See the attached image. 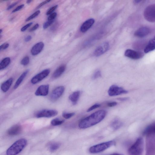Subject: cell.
Wrapping results in <instances>:
<instances>
[{
  "label": "cell",
  "mask_w": 155,
  "mask_h": 155,
  "mask_svg": "<svg viewBox=\"0 0 155 155\" xmlns=\"http://www.w3.org/2000/svg\"><path fill=\"white\" fill-rule=\"evenodd\" d=\"M117 104V103L116 102H111L108 103L107 105L109 107L114 106Z\"/></svg>",
  "instance_id": "obj_39"
},
{
  "label": "cell",
  "mask_w": 155,
  "mask_h": 155,
  "mask_svg": "<svg viewBox=\"0 0 155 155\" xmlns=\"http://www.w3.org/2000/svg\"><path fill=\"white\" fill-rule=\"evenodd\" d=\"M3 32V30L2 29H1V30H0V33H1V34L2 33V32Z\"/></svg>",
  "instance_id": "obj_47"
},
{
  "label": "cell",
  "mask_w": 155,
  "mask_h": 155,
  "mask_svg": "<svg viewBox=\"0 0 155 155\" xmlns=\"http://www.w3.org/2000/svg\"><path fill=\"white\" fill-rule=\"evenodd\" d=\"M66 66L64 65H62L58 67L54 73L53 77L54 78H57L60 77L65 71Z\"/></svg>",
  "instance_id": "obj_20"
},
{
  "label": "cell",
  "mask_w": 155,
  "mask_h": 155,
  "mask_svg": "<svg viewBox=\"0 0 155 155\" xmlns=\"http://www.w3.org/2000/svg\"><path fill=\"white\" fill-rule=\"evenodd\" d=\"M27 144V141L24 138L17 140L7 150V155H17L23 150Z\"/></svg>",
  "instance_id": "obj_2"
},
{
  "label": "cell",
  "mask_w": 155,
  "mask_h": 155,
  "mask_svg": "<svg viewBox=\"0 0 155 155\" xmlns=\"http://www.w3.org/2000/svg\"><path fill=\"white\" fill-rule=\"evenodd\" d=\"M144 148V141L143 138H138L129 149V152L131 155H140Z\"/></svg>",
  "instance_id": "obj_4"
},
{
  "label": "cell",
  "mask_w": 155,
  "mask_h": 155,
  "mask_svg": "<svg viewBox=\"0 0 155 155\" xmlns=\"http://www.w3.org/2000/svg\"><path fill=\"white\" fill-rule=\"evenodd\" d=\"M150 29L147 27H142L137 30L134 35L139 38H143L148 35L150 33Z\"/></svg>",
  "instance_id": "obj_13"
},
{
  "label": "cell",
  "mask_w": 155,
  "mask_h": 155,
  "mask_svg": "<svg viewBox=\"0 0 155 155\" xmlns=\"http://www.w3.org/2000/svg\"><path fill=\"white\" fill-rule=\"evenodd\" d=\"M29 72V70H27L24 72L20 76L14 85V89H17L18 87L25 79L26 76L27 75Z\"/></svg>",
  "instance_id": "obj_21"
},
{
  "label": "cell",
  "mask_w": 155,
  "mask_h": 155,
  "mask_svg": "<svg viewBox=\"0 0 155 155\" xmlns=\"http://www.w3.org/2000/svg\"><path fill=\"white\" fill-rule=\"evenodd\" d=\"M50 72L49 69L45 70L36 75L31 79V83L35 84L42 81L48 75Z\"/></svg>",
  "instance_id": "obj_8"
},
{
  "label": "cell",
  "mask_w": 155,
  "mask_h": 155,
  "mask_svg": "<svg viewBox=\"0 0 155 155\" xmlns=\"http://www.w3.org/2000/svg\"><path fill=\"white\" fill-rule=\"evenodd\" d=\"M118 99L121 101H125L127 99L126 98H120Z\"/></svg>",
  "instance_id": "obj_43"
},
{
  "label": "cell",
  "mask_w": 155,
  "mask_h": 155,
  "mask_svg": "<svg viewBox=\"0 0 155 155\" xmlns=\"http://www.w3.org/2000/svg\"><path fill=\"white\" fill-rule=\"evenodd\" d=\"M24 6V4H22L20 6H19L17 7L16 8L14 9L12 11V13H14L17 12L18 11H19L21 9H22Z\"/></svg>",
  "instance_id": "obj_37"
},
{
  "label": "cell",
  "mask_w": 155,
  "mask_h": 155,
  "mask_svg": "<svg viewBox=\"0 0 155 155\" xmlns=\"http://www.w3.org/2000/svg\"><path fill=\"white\" fill-rule=\"evenodd\" d=\"M50 1H49V0H47V1H43L38 6L36 7V9H38L39 8H40L41 7L46 4L48 3H49Z\"/></svg>",
  "instance_id": "obj_38"
},
{
  "label": "cell",
  "mask_w": 155,
  "mask_h": 155,
  "mask_svg": "<svg viewBox=\"0 0 155 155\" xmlns=\"http://www.w3.org/2000/svg\"><path fill=\"white\" fill-rule=\"evenodd\" d=\"M12 78H10L4 83L1 85V89L4 93L7 92L9 89L12 82Z\"/></svg>",
  "instance_id": "obj_18"
},
{
  "label": "cell",
  "mask_w": 155,
  "mask_h": 155,
  "mask_svg": "<svg viewBox=\"0 0 155 155\" xmlns=\"http://www.w3.org/2000/svg\"><path fill=\"white\" fill-rule=\"evenodd\" d=\"M54 22V20L48 21L45 22L43 25V28L44 29H47Z\"/></svg>",
  "instance_id": "obj_29"
},
{
  "label": "cell",
  "mask_w": 155,
  "mask_h": 155,
  "mask_svg": "<svg viewBox=\"0 0 155 155\" xmlns=\"http://www.w3.org/2000/svg\"><path fill=\"white\" fill-rule=\"evenodd\" d=\"M95 22V20L93 19H90L85 21L82 25L80 30L83 33L86 32L91 28Z\"/></svg>",
  "instance_id": "obj_15"
},
{
  "label": "cell",
  "mask_w": 155,
  "mask_h": 155,
  "mask_svg": "<svg viewBox=\"0 0 155 155\" xmlns=\"http://www.w3.org/2000/svg\"><path fill=\"white\" fill-rule=\"evenodd\" d=\"M100 106H101V105L99 104H96L93 106L91 107H90V108H89L88 109L87 112H91L96 108L99 107Z\"/></svg>",
  "instance_id": "obj_34"
},
{
  "label": "cell",
  "mask_w": 155,
  "mask_h": 155,
  "mask_svg": "<svg viewBox=\"0 0 155 155\" xmlns=\"http://www.w3.org/2000/svg\"><path fill=\"white\" fill-rule=\"evenodd\" d=\"M58 6L56 5L51 8L47 12L46 15H50L53 13V12L57 8Z\"/></svg>",
  "instance_id": "obj_31"
},
{
  "label": "cell",
  "mask_w": 155,
  "mask_h": 155,
  "mask_svg": "<svg viewBox=\"0 0 155 155\" xmlns=\"http://www.w3.org/2000/svg\"><path fill=\"white\" fill-rule=\"evenodd\" d=\"M49 86L48 85H43L39 87L35 93L37 96H46L49 92Z\"/></svg>",
  "instance_id": "obj_12"
},
{
  "label": "cell",
  "mask_w": 155,
  "mask_h": 155,
  "mask_svg": "<svg viewBox=\"0 0 155 155\" xmlns=\"http://www.w3.org/2000/svg\"><path fill=\"white\" fill-rule=\"evenodd\" d=\"M32 1H30V0H29V1H27V3L28 4H30L31 2H32Z\"/></svg>",
  "instance_id": "obj_45"
},
{
  "label": "cell",
  "mask_w": 155,
  "mask_h": 155,
  "mask_svg": "<svg viewBox=\"0 0 155 155\" xmlns=\"http://www.w3.org/2000/svg\"><path fill=\"white\" fill-rule=\"evenodd\" d=\"M30 62L29 57L28 56L25 57L21 61V64L22 65L25 66L28 65Z\"/></svg>",
  "instance_id": "obj_27"
},
{
  "label": "cell",
  "mask_w": 155,
  "mask_h": 155,
  "mask_svg": "<svg viewBox=\"0 0 155 155\" xmlns=\"http://www.w3.org/2000/svg\"><path fill=\"white\" fill-rule=\"evenodd\" d=\"M57 14L56 12L53 13L49 15V16L48 18V21L54 20L56 17Z\"/></svg>",
  "instance_id": "obj_33"
},
{
  "label": "cell",
  "mask_w": 155,
  "mask_h": 155,
  "mask_svg": "<svg viewBox=\"0 0 155 155\" xmlns=\"http://www.w3.org/2000/svg\"><path fill=\"white\" fill-rule=\"evenodd\" d=\"M75 114V113H68L64 112L62 114V116L66 119H69L72 117Z\"/></svg>",
  "instance_id": "obj_28"
},
{
  "label": "cell",
  "mask_w": 155,
  "mask_h": 155,
  "mask_svg": "<svg viewBox=\"0 0 155 155\" xmlns=\"http://www.w3.org/2000/svg\"><path fill=\"white\" fill-rule=\"evenodd\" d=\"M44 46L43 42L38 43L35 45L32 48L31 53L33 56H36L40 54L42 51Z\"/></svg>",
  "instance_id": "obj_14"
},
{
  "label": "cell",
  "mask_w": 155,
  "mask_h": 155,
  "mask_svg": "<svg viewBox=\"0 0 155 155\" xmlns=\"http://www.w3.org/2000/svg\"><path fill=\"white\" fill-rule=\"evenodd\" d=\"M22 131L21 126L16 125L12 126L8 131V134L11 136H14L19 134Z\"/></svg>",
  "instance_id": "obj_16"
},
{
  "label": "cell",
  "mask_w": 155,
  "mask_h": 155,
  "mask_svg": "<svg viewBox=\"0 0 155 155\" xmlns=\"http://www.w3.org/2000/svg\"><path fill=\"white\" fill-rule=\"evenodd\" d=\"M33 24L32 22H31L26 25L23 26L21 29V32H23L26 30Z\"/></svg>",
  "instance_id": "obj_32"
},
{
  "label": "cell",
  "mask_w": 155,
  "mask_h": 155,
  "mask_svg": "<svg viewBox=\"0 0 155 155\" xmlns=\"http://www.w3.org/2000/svg\"><path fill=\"white\" fill-rule=\"evenodd\" d=\"M58 113V112L56 110L44 109L37 112L35 116L37 118H50L56 116Z\"/></svg>",
  "instance_id": "obj_6"
},
{
  "label": "cell",
  "mask_w": 155,
  "mask_h": 155,
  "mask_svg": "<svg viewBox=\"0 0 155 155\" xmlns=\"http://www.w3.org/2000/svg\"><path fill=\"white\" fill-rule=\"evenodd\" d=\"M110 155H123L120 154H117V153H115V154H113Z\"/></svg>",
  "instance_id": "obj_44"
},
{
  "label": "cell",
  "mask_w": 155,
  "mask_h": 155,
  "mask_svg": "<svg viewBox=\"0 0 155 155\" xmlns=\"http://www.w3.org/2000/svg\"><path fill=\"white\" fill-rule=\"evenodd\" d=\"M153 134H155V124L154 125V132H153Z\"/></svg>",
  "instance_id": "obj_46"
},
{
  "label": "cell",
  "mask_w": 155,
  "mask_h": 155,
  "mask_svg": "<svg viewBox=\"0 0 155 155\" xmlns=\"http://www.w3.org/2000/svg\"><path fill=\"white\" fill-rule=\"evenodd\" d=\"M9 46V44L8 43H4L0 46V50L1 51L7 49L8 48Z\"/></svg>",
  "instance_id": "obj_35"
},
{
  "label": "cell",
  "mask_w": 155,
  "mask_h": 155,
  "mask_svg": "<svg viewBox=\"0 0 155 155\" xmlns=\"http://www.w3.org/2000/svg\"><path fill=\"white\" fill-rule=\"evenodd\" d=\"M142 1H134L135 3V4H138L141 2Z\"/></svg>",
  "instance_id": "obj_42"
},
{
  "label": "cell",
  "mask_w": 155,
  "mask_h": 155,
  "mask_svg": "<svg viewBox=\"0 0 155 155\" xmlns=\"http://www.w3.org/2000/svg\"><path fill=\"white\" fill-rule=\"evenodd\" d=\"M144 16L147 21L151 22H155V4L148 6L145 9Z\"/></svg>",
  "instance_id": "obj_5"
},
{
  "label": "cell",
  "mask_w": 155,
  "mask_h": 155,
  "mask_svg": "<svg viewBox=\"0 0 155 155\" xmlns=\"http://www.w3.org/2000/svg\"><path fill=\"white\" fill-rule=\"evenodd\" d=\"M101 76V73L100 71L97 70L94 74L92 79L93 80L96 79Z\"/></svg>",
  "instance_id": "obj_30"
},
{
  "label": "cell",
  "mask_w": 155,
  "mask_h": 155,
  "mask_svg": "<svg viewBox=\"0 0 155 155\" xmlns=\"http://www.w3.org/2000/svg\"><path fill=\"white\" fill-rule=\"evenodd\" d=\"M106 114V111L104 110L97 111L81 120L79 123V127L83 129L95 125L105 118Z\"/></svg>",
  "instance_id": "obj_1"
},
{
  "label": "cell",
  "mask_w": 155,
  "mask_h": 155,
  "mask_svg": "<svg viewBox=\"0 0 155 155\" xmlns=\"http://www.w3.org/2000/svg\"><path fill=\"white\" fill-rule=\"evenodd\" d=\"M64 88L59 86L55 88L51 94L50 98L51 101H57L63 94L64 91Z\"/></svg>",
  "instance_id": "obj_9"
},
{
  "label": "cell",
  "mask_w": 155,
  "mask_h": 155,
  "mask_svg": "<svg viewBox=\"0 0 155 155\" xmlns=\"http://www.w3.org/2000/svg\"><path fill=\"white\" fill-rule=\"evenodd\" d=\"M115 144V142L114 141L104 142L91 147L89 148V151L92 154L101 153L114 145Z\"/></svg>",
  "instance_id": "obj_3"
},
{
  "label": "cell",
  "mask_w": 155,
  "mask_h": 155,
  "mask_svg": "<svg viewBox=\"0 0 155 155\" xmlns=\"http://www.w3.org/2000/svg\"><path fill=\"white\" fill-rule=\"evenodd\" d=\"M11 62L9 57H6L3 59L0 63V70H4L7 67Z\"/></svg>",
  "instance_id": "obj_22"
},
{
  "label": "cell",
  "mask_w": 155,
  "mask_h": 155,
  "mask_svg": "<svg viewBox=\"0 0 155 155\" xmlns=\"http://www.w3.org/2000/svg\"><path fill=\"white\" fill-rule=\"evenodd\" d=\"M41 13V11L39 10H38L35 12L34 13L31 15L30 16L28 17L25 21L26 22L29 21L35 18L39 15Z\"/></svg>",
  "instance_id": "obj_26"
},
{
  "label": "cell",
  "mask_w": 155,
  "mask_h": 155,
  "mask_svg": "<svg viewBox=\"0 0 155 155\" xmlns=\"http://www.w3.org/2000/svg\"><path fill=\"white\" fill-rule=\"evenodd\" d=\"M32 38V37L31 35H28L25 38V42H28L31 40Z\"/></svg>",
  "instance_id": "obj_41"
},
{
  "label": "cell",
  "mask_w": 155,
  "mask_h": 155,
  "mask_svg": "<svg viewBox=\"0 0 155 155\" xmlns=\"http://www.w3.org/2000/svg\"><path fill=\"white\" fill-rule=\"evenodd\" d=\"M60 146V144L59 143H52L49 146V149L51 152H54L57 150Z\"/></svg>",
  "instance_id": "obj_24"
},
{
  "label": "cell",
  "mask_w": 155,
  "mask_h": 155,
  "mask_svg": "<svg viewBox=\"0 0 155 155\" xmlns=\"http://www.w3.org/2000/svg\"><path fill=\"white\" fill-rule=\"evenodd\" d=\"M122 125V123L119 120L116 119L114 120L112 122L111 125L112 127L114 130H117Z\"/></svg>",
  "instance_id": "obj_23"
},
{
  "label": "cell",
  "mask_w": 155,
  "mask_h": 155,
  "mask_svg": "<svg viewBox=\"0 0 155 155\" xmlns=\"http://www.w3.org/2000/svg\"><path fill=\"white\" fill-rule=\"evenodd\" d=\"M128 92L123 88L115 85L111 86L108 91L109 95L111 96L126 94Z\"/></svg>",
  "instance_id": "obj_7"
},
{
  "label": "cell",
  "mask_w": 155,
  "mask_h": 155,
  "mask_svg": "<svg viewBox=\"0 0 155 155\" xmlns=\"http://www.w3.org/2000/svg\"><path fill=\"white\" fill-rule=\"evenodd\" d=\"M39 27V25L37 23L35 24L33 27L29 30V32H32L36 30Z\"/></svg>",
  "instance_id": "obj_36"
},
{
  "label": "cell",
  "mask_w": 155,
  "mask_h": 155,
  "mask_svg": "<svg viewBox=\"0 0 155 155\" xmlns=\"http://www.w3.org/2000/svg\"><path fill=\"white\" fill-rule=\"evenodd\" d=\"M109 45L106 42L98 47L95 50L94 55L96 56H99L105 53L109 49Z\"/></svg>",
  "instance_id": "obj_10"
},
{
  "label": "cell",
  "mask_w": 155,
  "mask_h": 155,
  "mask_svg": "<svg viewBox=\"0 0 155 155\" xmlns=\"http://www.w3.org/2000/svg\"><path fill=\"white\" fill-rule=\"evenodd\" d=\"M155 49V36L149 41L144 49L145 53L147 54Z\"/></svg>",
  "instance_id": "obj_17"
},
{
  "label": "cell",
  "mask_w": 155,
  "mask_h": 155,
  "mask_svg": "<svg viewBox=\"0 0 155 155\" xmlns=\"http://www.w3.org/2000/svg\"><path fill=\"white\" fill-rule=\"evenodd\" d=\"M19 1H17L11 5L7 8V10H9L11 9L12 8H13L14 7H15L16 5H17L19 3Z\"/></svg>",
  "instance_id": "obj_40"
},
{
  "label": "cell",
  "mask_w": 155,
  "mask_h": 155,
  "mask_svg": "<svg viewBox=\"0 0 155 155\" xmlns=\"http://www.w3.org/2000/svg\"><path fill=\"white\" fill-rule=\"evenodd\" d=\"M80 95V91H77L74 92L70 96L69 99L73 105L76 104L78 101Z\"/></svg>",
  "instance_id": "obj_19"
},
{
  "label": "cell",
  "mask_w": 155,
  "mask_h": 155,
  "mask_svg": "<svg viewBox=\"0 0 155 155\" xmlns=\"http://www.w3.org/2000/svg\"><path fill=\"white\" fill-rule=\"evenodd\" d=\"M125 55L127 57L135 60L140 59L143 56L141 53L130 49L126 50Z\"/></svg>",
  "instance_id": "obj_11"
},
{
  "label": "cell",
  "mask_w": 155,
  "mask_h": 155,
  "mask_svg": "<svg viewBox=\"0 0 155 155\" xmlns=\"http://www.w3.org/2000/svg\"><path fill=\"white\" fill-rule=\"evenodd\" d=\"M64 121L59 118H56L53 120L51 122V124L53 126H56L60 125L64 123Z\"/></svg>",
  "instance_id": "obj_25"
}]
</instances>
